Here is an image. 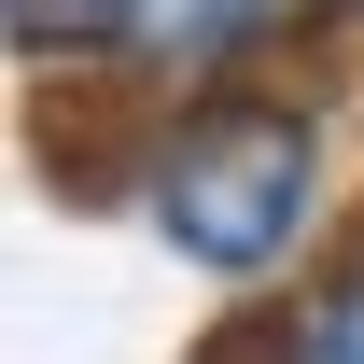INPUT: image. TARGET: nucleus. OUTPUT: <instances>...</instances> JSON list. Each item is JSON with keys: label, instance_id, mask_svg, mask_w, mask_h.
I'll list each match as a JSON object with an SVG mask.
<instances>
[{"label": "nucleus", "instance_id": "f03ea898", "mask_svg": "<svg viewBox=\"0 0 364 364\" xmlns=\"http://www.w3.org/2000/svg\"><path fill=\"white\" fill-rule=\"evenodd\" d=\"M252 14H267V0H112V56H140V70H210V56L252 43Z\"/></svg>", "mask_w": 364, "mask_h": 364}, {"label": "nucleus", "instance_id": "f257e3e1", "mask_svg": "<svg viewBox=\"0 0 364 364\" xmlns=\"http://www.w3.org/2000/svg\"><path fill=\"white\" fill-rule=\"evenodd\" d=\"M309 182H322V127L294 98H196L168 140H154V225H168L182 267H280L294 225H309Z\"/></svg>", "mask_w": 364, "mask_h": 364}, {"label": "nucleus", "instance_id": "7ed1b4c3", "mask_svg": "<svg viewBox=\"0 0 364 364\" xmlns=\"http://www.w3.org/2000/svg\"><path fill=\"white\" fill-rule=\"evenodd\" d=\"M280 364H364V280H336V294L280 336Z\"/></svg>", "mask_w": 364, "mask_h": 364}, {"label": "nucleus", "instance_id": "20e7f679", "mask_svg": "<svg viewBox=\"0 0 364 364\" xmlns=\"http://www.w3.org/2000/svg\"><path fill=\"white\" fill-rule=\"evenodd\" d=\"M14 43L28 56H85V43H112V0H14Z\"/></svg>", "mask_w": 364, "mask_h": 364}]
</instances>
